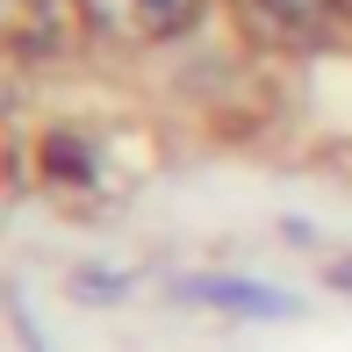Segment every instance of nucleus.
<instances>
[{
    "label": "nucleus",
    "instance_id": "obj_1",
    "mask_svg": "<svg viewBox=\"0 0 352 352\" xmlns=\"http://www.w3.org/2000/svg\"><path fill=\"white\" fill-rule=\"evenodd\" d=\"M230 14L266 51H338V43H352V0H230Z\"/></svg>",
    "mask_w": 352,
    "mask_h": 352
},
{
    "label": "nucleus",
    "instance_id": "obj_2",
    "mask_svg": "<svg viewBox=\"0 0 352 352\" xmlns=\"http://www.w3.org/2000/svg\"><path fill=\"white\" fill-rule=\"evenodd\" d=\"M101 36H122V43H158V36H180L187 22L201 14V0H79Z\"/></svg>",
    "mask_w": 352,
    "mask_h": 352
},
{
    "label": "nucleus",
    "instance_id": "obj_3",
    "mask_svg": "<svg viewBox=\"0 0 352 352\" xmlns=\"http://www.w3.org/2000/svg\"><path fill=\"white\" fill-rule=\"evenodd\" d=\"M8 43L22 58L65 51V8L58 0H8Z\"/></svg>",
    "mask_w": 352,
    "mask_h": 352
},
{
    "label": "nucleus",
    "instance_id": "obj_4",
    "mask_svg": "<svg viewBox=\"0 0 352 352\" xmlns=\"http://www.w3.org/2000/svg\"><path fill=\"white\" fill-rule=\"evenodd\" d=\"M180 295L187 302H223V309H245V316H287L295 309L287 295H274L259 280H180Z\"/></svg>",
    "mask_w": 352,
    "mask_h": 352
}]
</instances>
